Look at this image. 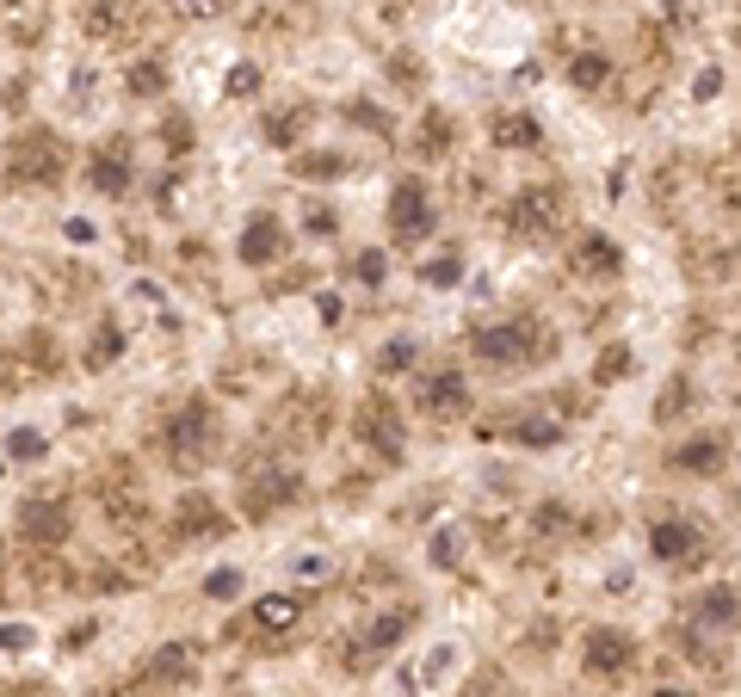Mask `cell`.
<instances>
[{
  "label": "cell",
  "mask_w": 741,
  "mask_h": 697,
  "mask_svg": "<svg viewBox=\"0 0 741 697\" xmlns=\"http://www.w3.org/2000/svg\"><path fill=\"white\" fill-rule=\"evenodd\" d=\"M217 445H223V426H217V408H210V401H186V408L167 420V451H173V463L204 469L210 457H217Z\"/></svg>",
  "instance_id": "obj_1"
},
{
  "label": "cell",
  "mask_w": 741,
  "mask_h": 697,
  "mask_svg": "<svg viewBox=\"0 0 741 697\" xmlns=\"http://www.w3.org/2000/svg\"><path fill=\"white\" fill-rule=\"evenodd\" d=\"M507 229H513L519 241H550V235L562 229V192H550V186L519 192L513 210H507Z\"/></svg>",
  "instance_id": "obj_3"
},
{
  "label": "cell",
  "mask_w": 741,
  "mask_h": 697,
  "mask_svg": "<svg viewBox=\"0 0 741 697\" xmlns=\"http://www.w3.org/2000/svg\"><path fill=\"white\" fill-rule=\"evenodd\" d=\"M0 648H7V654H31V648H38V630H31V623H0Z\"/></svg>",
  "instance_id": "obj_24"
},
{
  "label": "cell",
  "mask_w": 741,
  "mask_h": 697,
  "mask_svg": "<svg viewBox=\"0 0 741 697\" xmlns=\"http://www.w3.org/2000/svg\"><path fill=\"white\" fill-rule=\"evenodd\" d=\"M433 568H457V531H439L433 537Z\"/></svg>",
  "instance_id": "obj_32"
},
{
  "label": "cell",
  "mask_w": 741,
  "mask_h": 697,
  "mask_svg": "<svg viewBox=\"0 0 741 697\" xmlns=\"http://www.w3.org/2000/svg\"><path fill=\"white\" fill-rule=\"evenodd\" d=\"M87 358H93V364H112V358H118V327H99V340H93Z\"/></svg>",
  "instance_id": "obj_34"
},
{
  "label": "cell",
  "mask_w": 741,
  "mask_h": 697,
  "mask_svg": "<svg viewBox=\"0 0 741 697\" xmlns=\"http://www.w3.org/2000/svg\"><path fill=\"white\" fill-rule=\"evenodd\" d=\"M309 235H334V210H309Z\"/></svg>",
  "instance_id": "obj_42"
},
{
  "label": "cell",
  "mask_w": 741,
  "mask_h": 697,
  "mask_svg": "<svg viewBox=\"0 0 741 697\" xmlns=\"http://www.w3.org/2000/svg\"><path fill=\"white\" fill-rule=\"evenodd\" d=\"M408 623H414V605H396V611L371 617V623H365V636H359V654H352V660H359V667H365V660L390 654V648H396V642L408 636Z\"/></svg>",
  "instance_id": "obj_10"
},
{
  "label": "cell",
  "mask_w": 741,
  "mask_h": 697,
  "mask_svg": "<svg viewBox=\"0 0 741 697\" xmlns=\"http://www.w3.org/2000/svg\"><path fill=\"white\" fill-rule=\"evenodd\" d=\"M494 142H501V149H538L544 130H538V118H525V112H501V118H494Z\"/></svg>",
  "instance_id": "obj_14"
},
{
  "label": "cell",
  "mask_w": 741,
  "mask_h": 697,
  "mask_svg": "<svg viewBox=\"0 0 741 697\" xmlns=\"http://www.w3.org/2000/svg\"><path fill=\"white\" fill-rule=\"evenodd\" d=\"M192 660H198L192 642H173V648L155 654V667H149V673H155V679H186V673H192Z\"/></svg>",
  "instance_id": "obj_21"
},
{
  "label": "cell",
  "mask_w": 741,
  "mask_h": 697,
  "mask_svg": "<svg viewBox=\"0 0 741 697\" xmlns=\"http://www.w3.org/2000/svg\"><path fill=\"white\" fill-rule=\"evenodd\" d=\"M352 272H359L365 284H383V272H390V260H383V253L371 247V253H359V260H352Z\"/></svg>",
  "instance_id": "obj_29"
},
{
  "label": "cell",
  "mask_w": 741,
  "mask_h": 697,
  "mask_svg": "<svg viewBox=\"0 0 741 697\" xmlns=\"http://www.w3.org/2000/svg\"><path fill=\"white\" fill-rule=\"evenodd\" d=\"M297 173H346V161H340V155H322V161L303 155V161H297Z\"/></svg>",
  "instance_id": "obj_36"
},
{
  "label": "cell",
  "mask_w": 741,
  "mask_h": 697,
  "mask_svg": "<svg viewBox=\"0 0 741 697\" xmlns=\"http://www.w3.org/2000/svg\"><path fill=\"white\" fill-rule=\"evenodd\" d=\"M723 93V68H698V81H692V99L704 105V99H717Z\"/></svg>",
  "instance_id": "obj_31"
},
{
  "label": "cell",
  "mask_w": 741,
  "mask_h": 697,
  "mask_svg": "<svg viewBox=\"0 0 741 697\" xmlns=\"http://www.w3.org/2000/svg\"><path fill=\"white\" fill-rule=\"evenodd\" d=\"M649 697H692V691H680V685H655Z\"/></svg>",
  "instance_id": "obj_43"
},
{
  "label": "cell",
  "mask_w": 741,
  "mask_h": 697,
  "mask_svg": "<svg viewBox=\"0 0 741 697\" xmlns=\"http://www.w3.org/2000/svg\"><path fill=\"white\" fill-rule=\"evenodd\" d=\"M674 463L692 469V475H711V469H723V445H717V438H692V445H686Z\"/></svg>",
  "instance_id": "obj_19"
},
{
  "label": "cell",
  "mask_w": 741,
  "mask_h": 697,
  "mask_svg": "<svg viewBox=\"0 0 741 697\" xmlns=\"http://www.w3.org/2000/svg\"><path fill=\"white\" fill-rule=\"evenodd\" d=\"M414 352H420L414 340H390V346L377 352V371H408V364H414Z\"/></svg>",
  "instance_id": "obj_26"
},
{
  "label": "cell",
  "mask_w": 741,
  "mask_h": 697,
  "mask_svg": "<svg viewBox=\"0 0 741 697\" xmlns=\"http://www.w3.org/2000/svg\"><path fill=\"white\" fill-rule=\"evenodd\" d=\"M173 7H180L186 19H210V13H217V7H223V0H173Z\"/></svg>",
  "instance_id": "obj_39"
},
{
  "label": "cell",
  "mask_w": 741,
  "mask_h": 697,
  "mask_svg": "<svg viewBox=\"0 0 741 697\" xmlns=\"http://www.w3.org/2000/svg\"><path fill=\"white\" fill-rule=\"evenodd\" d=\"M451 673H457V642H439L433 660H427L420 673H402V685H445Z\"/></svg>",
  "instance_id": "obj_16"
},
{
  "label": "cell",
  "mask_w": 741,
  "mask_h": 697,
  "mask_svg": "<svg viewBox=\"0 0 741 697\" xmlns=\"http://www.w3.org/2000/svg\"><path fill=\"white\" fill-rule=\"evenodd\" d=\"M62 235H68V241H81V247H87V241H93L99 229L87 223V216H62Z\"/></svg>",
  "instance_id": "obj_35"
},
{
  "label": "cell",
  "mask_w": 741,
  "mask_h": 697,
  "mask_svg": "<svg viewBox=\"0 0 741 697\" xmlns=\"http://www.w3.org/2000/svg\"><path fill=\"white\" fill-rule=\"evenodd\" d=\"M513 438H519V445H538V451H544V445H556V438H562V426H556V420H519Z\"/></svg>",
  "instance_id": "obj_23"
},
{
  "label": "cell",
  "mask_w": 741,
  "mask_h": 697,
  "mask_svg": "<svg viewBox=\"0 0 741 697\" xmlns=\"http://www.w3.org/2000/svg\"><path fill=\"white\" fill-rule=\"evenodd\" d=\"M649 549H655L661 568H698V562H704V531L686 525V519H661V525L649 531Z\"/></svg>",
  "instance_id": "obj_8"
},
{
  "label": "cell",
  "mask_w": 741,
  "mask_h": 697,
  "mask_svg": "<svg viewBox=\"0 0 741 697\" xmlns=\"http://www.w3.org/2000/svg\"><path fill=\"white\" fill-rule=\"evenodd\" d=\"M470 346L488 358V364H525V358H544V327L538 321H488L470 334Z\"/></svg>",
  "instance_id": "obj_2"
},
{
  "label": "cell",
  "mask_w": 741,
  "mask_h": 697,
  "mask_svg": "<svg viewBox=\"0 0 741 697\" xmlns=\"http://www.w3.org/2000/svg\"><path fill=\"white\" fill-rule=\"evenodd\" d=\"M692 623H698V636L704 630H735L741 623V586H711V593H698Z\"/></svg>",
  "instance_id": "obj_11"
},
{
  "label": "cell",
  "mask_w": 741,
  "mask_h": 697,
  "mask_svg": "<svg viewBox=\"0 0 741 697\" xmlns=\"http://www.w3.org/2000/svg\"><path fill=\"white\" fill-rule=\"evenodd\" d=\"M390 229H396V241H427L433 229H439V210H433V198L420 192V179H402L396 186V198H390Z\"/></svg>",
  "instance_id": "obj_5"
},
{
  "label": "cell",
  "mask_w": 741,
  "mask_h": 697,
  "mask_svg": "<svg viewBox=\"0 0 741 697\" xmlns=\"http://www.w3.org/2000/svg\"><path fill=\"white\" fill-rule=\"evenodd\" d=\"M315 112H309V105H297V112H285V118H266V136L278 142V149H291V142L303 136V124H309Z\"/></svg>",
  "instance_id": "obj_22"
},
{
  "label": "cell",
  "mask_w": 741,
  "mask_h": 697,
  "mask_svg": "<svg viewBox=\"0 0 741 697\" xmlns=\"http://www.w3.org/2000/svg\"><path fill=\"white\" fill-rule=\"evenodd\" d=\"M204 593H210V599H235V593H241V568H217V574L204 580Z\"/></svg>",
  "instance_id": "obj_27"
},
{
  "label": "cell",
  "mask_w": 741,
  "mask_h": 697,
  "mask_svg": "<svg viewBox=\"0 0 741 697\" xmlns=\"http://www.w3.org/2000/svg\"><path fill=\"white\" fill-rule=\"evenodd\" d=\"M44 451H50V445H44L38 426H13V432H7V457H13V463H44Z\"/></svg>",
  "instance_id": "obj_20"
},
{
  "label": "cell",
  "mask_w": 741,
  "mask_h": 697,
  "mask_svg": "<svg viewBox=\"0 0 741 697\" xmlns=\"http://www.w3.org/2000/svg\"><path fill=\"white\" fill-rule=\"evenodd\" d=\"M87 173H93L99 192H124V186H130V161H124V149H99Z\"/></svg>",
  "instance_id": "obj_15"
},
{
  "label": "cell",
  "mask_w": 741,
  "mask_h": 697,
  "mask_svg": "<svg viewBox=\"0 0 741 697\" xmlns=\"http://www.w3.org/2000/svg\"><path fill=\"white\" fill-rule=\"evenodd\" d=\"M538 531H569V512H562V506H538Z\"/></svg>",
  "instance_id": "obj_38"
},
{
  "label": "cell",
  "mask_w": 741,
  "mask_h": 697,
  "mask_svg": "<svg viewBox=\"0 0 741 697\" xmlns=\"http://www.w3.org/2000/svg\"><path fill=\"white\" fill-rule=\"evenodd\" d=\"M254 87H260V68H254V62H235V68H229V81H223L229 99H247Z\"/></svg>",
  "instance_id": "obj_25"
},
{
  "label": "cell",
  "mask_w": 741,
  "mask_h": 697,
  "mask_svg": "<svg viewBox=\"0 0 741 697\" xmlns=\"http://www.w3.org/2000/svg\"><path fill=\"white\" fill-rule=\"evenodd\" d=\"M130 93H161V68H155V62L130 68Z\"/></svg>",
  "instance_id": "obj_33"
},
{
  "label": "cell",
  "mask_w": 741,
  "mask_h": 697,
  "mask_svg": "<svg viewBox=\"0 0 741 697\" xmlns=\"http://www.w3.org/2000/svg\"><path fill=\"white\" fill-rule=\"evenodd\" d=\"M130 297H136V303H143V309H161V284H149V278H136V284H130Z\"/></svg>",
  "instance_id": "obj_37"
},
{
  "label": "cell",
  "mask_w": 741,
  "mask_h": 697,
  "mask_svg": "<svg viewBox=\"0 0 741 697\" xmlns=\"http://www.w3.org/2000/svg\"><path fill=\"white\" fill-rule=\"evenodd\" d=\"M581 667H587L593 679H624L630 667H637V642H630L624 630H587Z\"/></svg>",
  "instance_id": "obj_7"
},
{
  "label": "cell",
  "mask_w": 741,
  "mask_h": 697,
  "mask_svg": "<svg viewBox=\"0 0 741 697\" xmlns=\"http://www.w3.org/2000/svg\"><path fill=\"white\" fill-rule=\"evenodd\" d=\"M624 371H630V346H612L606 358H599V371H593V377H599V383H612V377H624Z\"/></svg>",
  "instance_id": "obj_28"
},
{
  "label": "cell",
  "mask_w": 741,
  "mask_h": 697,
  "mask_svg": "<svg viewBox=\"0 0 741 697\" xmlns=\"http://www.w3.org/2000/svg\"><path fill=\"white\" fill-rule=\"evenodd\" d=\"M575 272H618V247L606 235H587L581 253H575Z\"/></svg>",
  "instance_id": "obj_18"
},
{
  "label": "cell",
  "mask_w": 741,
  "mask_h": 697,
  "mask_svg": "<svg viewBox=\"0 0 741 697\" xmlns=\"http://www.w3.org/2000/svg\"><path fill=\"white\" fill-rule=\"evenodd\" d=\"M359 438L383 457V463H402V451H408V432H402V420H396V408L383 395H371L365 408H359Z\"/></svg>",
  "instance_id": "obj_6"
},
{
  "label": "cell",
  "mask_w": 741,
  "mask_h": 697,
  "mask_svg": "<svg viewBox=\"0 0 741 697\" xmlns=\"http://www.w3.org/2000/svg\"><path fill=\"white\" fill-rule=\"evenodd\" d=\"M297 617H303V599H297V593H272V599H260L254 611H247L241 636H247V630H260V636H278V630H291Z\"/></svg>",
  "instance_id": "obj_12"
},
{
  "label": "cell",
  "mask_w": 741,
  "mask_h": 697,
  "mask_svg": "<svg viewBox=\"0 0 741 697\" xmlns=\"http://www.w3.org/2000/svg\"><path fill=\"white\" fill-rule=\"evenodd\" d=\"M315 315H322V327L340 321V297H334V290H322V297H315Z\"/></svg>",
  "instance_id": "obj_40"
},
{
  "label": "cell",
  "mask_w": 741,
  "mask_h": 697,
  "mask_svg": "<svg viewBox=\"0 0 741 697\" xmlns=\"http://www.w3.org/2000/svg\"><path fill=\"white\" fill-rule=\"evenodd\" d=\"M414 401H420V414L451 420V414L470 408V377L457 371V364H439V371H427V377L414 383Z\"/></svg>",
  "instance_id": "obj_4"
},
{
  "label": "cell",
  "mask_w": 741,
  "mask_h": 697,
  "mask_svg": "<svg viewBox=\"0 0 741 697\" xmlns=\"http://www.w3.org/2000/svg\"><path fill=\"white\" fill-rule=\"evenodd\" d=\"M278 253H285V229H278V216H254V223L241 229V260L247 266H272Z\"/></svg>",
  "instance_id": "obj_13"
},
{
  "label": "cell",
  "mask_w": 741,
  "mask_h": 697,
  "mask_svg": "<svg viewBox=\"0 0 741 697\" xmlns=\"http://www.w3.org/2000/svg\"><path fill=\"white\" fill-rule=\"evenodd\" d=\"M420 278H427V284H439V290H445V284H457V278H464V260H433V266H427V272H420Z\"/></svg>",
  "instance_id": "obj_30"
},
{
  "label": "cell",
  "mask_w": 741,
  "mask_h": 697,
  "mask_svg": "<svg viewBox=\"0 0 741 697\" xmlns=\"http://www.w3.org/2000/svg\"><path fill=\"white\" fill-rule=\"evenodd\" d=\"M569 81H575L581 93H593V87H606V81H612V56H599V50H587V56H575V62H569Z\"/></svg>",
  "instance_id": "obj_17"
},
{
  "label": "cell",
  "mask_w": 741,
  "mask_h": 697,
  "mask_svg": "<svg viewBox=\"0 0 741 697\" xmlns=\"http://www.w3.org/2000/svg\"><path fill=\"white\" fill-rule=\"evenodd\" d=\"M291 568H297L303 580H322V574H328V556H297Z\"/></svg>",
  "instance_id": "obj_41"
},
{
  "label": "cell",
  "mask_w": 741,
  "mask_h": 697,
  "mask_svg": "<svg viewBox=\"0 0 741 697\" xmlns=\"http://www.w3.org/2000/svg\"><path fill=\"white\" fill-rule=\"evenodd\" d=\"M19 531H25L31 543H62V537H68V506H62V494L25 500V506H19Z\"/></svg>",
  "instance_id": "obj_9"
}]
</instances>
